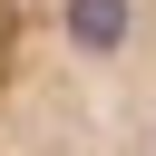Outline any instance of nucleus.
I'll use <instances>...</instances> for the list:
<instances>
[{
  "label": "nucleus",
  "instance_id": "f257e3e1",
  "mask_svg": "<svg viewBox=\"0 0 156 156\" xmlns=\"http://www.w3.org/2000/svg\"><path fill=\"white\" fill-rule=\"evenodd\" d=\"M0 156H156V0H0Z\"/></svg>",
  "mask_w": 156,
  "mask_h": 156
}]
</instances>
